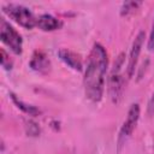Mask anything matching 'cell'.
I'll return each instance as SVG.
<instances>
[{"instance_id":"cell-7","label":"cell","mask_w":154,"mask_h":154,"mask_svg":"<svg viewBox=\"0 0 154 154\" xmlns=\"http://www.w3.org/2000/svg\"><path fill=\"white\" fill-rule=\"evenodd\" d=\"M29 66L38 72V73H48V71L51 70V60H49V57L41 49H36L32 55H31V59L29 61Z\"/></svg>"},{"instance_id":"cell-10","label":"cell","mask_w":154,"mask_h":154,"mask_svg":"<svg viewBox=\"0 0 154 154\" xmlns=\"http://www.w3.org/2000/svg\"><path fill=\"white\" fill-rule=\"evenodd\" d=\"M10 96H11L12 102L16 105V107L19 108L22 112H24V113H26V114H29V116H31V117H37V116L41 113V111H40L36 106H32V105H29V103L24 102V101L20 100L16 94L10 93Z\"/></svg>"},{"instance_id":"cell-9","label":"cell","mask_w":154,"mask_h":154,"mask_svg":"<svg viewBox=\"0 0 154 154\" xmlns=\"http://www.w3.org/2000/svg\"><path fill=\"white\" fill-rule=\"evenodd\" d=\"M36 26L42 31H54V30H59L63 26V22L52 14L45 13L37 17Z\"/></svg>"},{"instance_id":"cell-1","label":"cell","mask_w":154,"mask_h":154,"mask_svg":"<svg viewBox=\"0 0 154 154\" xmlns=\"http://www.w3.org/2000/svg\"><path fill=\"white\" fill-rule=\"evenodd\" d=\"M107 67L108 54L106 48L101 43L95 42L87 58L83 77L84 94L91 102H100L103 97Z\"/></svg>"},{"instance_id":"cell-11","label":"cell","mask_w":154,"mask_h":154,"mask_svg":"<svg viewBox=\"0 0 154 154\" xmlns=\"http://www.w3.org/2000/svg\"><path fill=\"white\" fill-rule=\"evenodd\" d=\"M141 5H142L141 1H125V2H123L122 7H120V16L126 17V16L132 14L134 12H136L138 10V7Z\"/></svg>"},{"instance_id":"cell-3","label":"cell","mask_w":154,"mask_h":154,"mask_svg":"<svg viewBox=\"0 0 154 154\" xmlns=\"http://www.w3.org/2000/svg\"><path fill=\"white\" fill-rule=\"evenodd\" d=\"M2 11L12 20H14L17 24L23 26L24 29L31 30V29H34L36 26V19L37 18L34 16V13L30 11V8H28L24 5H20V4H7V5L2 6Z\"/></svg>"},{"instance_id":"cell-14","label":"cell","mask_w":154,"mask_h":154,"mask_svg":"<svg viewBox=\"0 0 154 154\" xmlns=\"http://www.w3.org/2000/svg\"><path fill=\"white\" fill-rule=\"evenodd\" d=\"M147 113L148 116H154V91L148 101V106H147Z\"/></svg>"},{"instance_id":"cell-2","label":"cell","mask_w":154,"mask_h":154,"mask_svg":"<svg viewBox=\"0 0 154 154\" xmlns=\"http://www.w3.org/2000/svg\"><path fill=\"white\" fill-rule=\"evenodd\" d=\"M124 63H125V54L120 53L118 55V58L116 59L112 71L108 77V88L107 89H108V95L113 103H118L123 97V93H124V88H125V84H124L125 78H124V73H123Z\"/></svg>"},{"instance_id":"cell-5","label":"cell","mask_w":154,"mask_h":154,"mask_svg":"<svg viewBox=\"0 0 154 154\" xmlns=\"http://www.w3.org/2000/svg\"><path fill=\"white\" fill-rule=\"evenodd\" d=\"M140 113H141V108H140V105L138 103H132L128 111V114H126V118L119 130V135H118V148L120 149V147H123L126 141L131 137L137 123H138V119H140Z\"/></svg>"},{"instance_id":"cell-13","label":"cell","mask_w":154,"mask_h":154,"mask_svg":"<svg viewBox=\"0 0 154 154\" xmlns=\"http://www.w3.org/2000/svg\"><path fill=\"white\" fill-rule=\"evenodd\" d=\"M147 47H148L149 51H154V20H153V24H152V30H150V34H149Z\"/></svg>"},{"instance_id":"cell-12","label":"cell","mask_w":154,"mask_h":154,"mask_svg":"<svg viewBox=\"0 0 154 154\" xmlns=\"http://www.w3.org/2000/svg\"><path fill=\"white\" fill-rule=\"evenodd\" d=\"M0 61H1V66L5 69V70H11L12 66H13V61L12 59L10 58V55L6 53V51L4 48L0 49Z\"/></svg>"},{"instance_id":"cell-8","label":"cell","mask_w":154,"mask_h":154,"mask_svg":"<svg viewBox=\"0 0 154 154\" xmlns=\"http://www.w3.org/2000/svg\"><path fill=\"white\" fill-rule=\"evenodd\" d=\"M58 55H59L60 60L64 64H66L69 67H71L72 70L83 71V60L78 53H76L69 48H60L58 51Z\"/></svg>"},{"instance_id":"cell-6","label":"cell","mask_w":154,"mask_h":154,"mask_svg":"<svg viewBox=\"0 0 154 154\" xmlns=\"http://www.w3.org/2000/svg\"><path fill=\"white\" fill-rule=\"evenodd\" d=\"M144 38H146L144 31H140V32L136 35V37H135V40H134V42H132V46H131V49H130V53H129L128 66H126V75H128V78H131V77L135 75L136 66H137V63H138V57H140V54H141Z\"/></svg>"},{"instance_id":"cell-4","label":"cell","mask_w":154,"mask_h":154,"mask_svg":"<svg viewBox=\"0 0 154 154\" xmlns=\"http://www.w3.org/2000/svg\"><path fill=\"white\" fill-rule=\"evenodd\" d=\"M0 40L4 45H6L10 51L16 54L20 55L23 52V38L20 34L4 18L0 20Z\"/></svg>"}]
</instances>
